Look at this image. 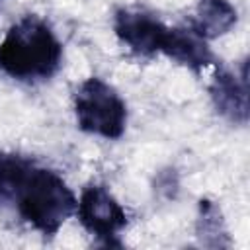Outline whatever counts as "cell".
<instances>
[{
	"instance_id": "10",
	"label": "cell",
	"mask_w": 250,
	"mask_h": 250,
	"mask_svg": "<svg viewBox=\"0 0 250 250\" xmlns=\"http://www.w3.org/2000/svg\"><path fill=\"white\" fill-rule=\"evenodd\" d=\"M31 158L16 152H0V211L10 207L14 186Z\"/></svg>"
},
{
	"instance_id": "8",
	"label": "cell",
	"mask_w": 250,
	"mask_h": 250,
	"mask_svg": "<svg viewBox=\"0 0 250 250\" xmlns=\"http://www.w3.org/2000/svg\"><path fill=\"white\" fill-rule=\"evenodd\" d=\"M236 18V8L229 0H197L195 14L188 20V25L199 37L211 41L230 31Z\"/></svg>"
},
{
	"instance_id": "7",
	"label": "cell",
	"mask_w": 250,
	"mask_h": 250,
	"mask_svg": "<svg viewBox=\"0 0 250 250\" xmlns=\"http://www.w3.org/2000/svg\"><path fill=\"white\" fill-rule=\"evenodd\" d=\"M162 55L188 66L193 72H199L201 68L215 64V55H213L211 47L188 23L178 25V27H170L168 43H166Z\"/></svg>"
},
{
	"instance_id": "4",
	"label": "cell",
	"mask_w": 250,
	"mask_h": 250,
	"mask_svg": "<svg viewBox=\"0 0 250 250\" xmlns=\"http://www.w3.org/2000/svg\"><path fill=\"white\" fill-rule=\"evenodd\" d=\"M80 225L104 246H121L119 232L127 227V213L104 184H88L76 201Z\"/></svg>"
},
{
	"instance_id": "1",
	"label": "cell",
	"mask_w": 250,
	"mask_h": 250,
	"mask_svg": "<svg viewBox=\"0 0 250 250\" xmlns=\"http://www.w3.org/2000/svg\"><path fill=\"white\" fill-rule=\"evenodd\" d=\"M76 195L57 170L29 160L14 186L10 207L31 229L45 238H53L76 211Z\"/></svg>"
},
{
	"instance_id": "6",
	"label": "cell",
	"mask_w": 250,
	"mask_h": 250,
	"mask_svg": "<svg viewBox=\"0 0 250 250\" xmlns=\"http://www.w3.org/2000/svg\"><path fill=\"white\" fill-rule=\"evenodd\" d=\"M209 98L219 115L230 123L246 125L248 123V72L246 61L240 64V72L229 68H217L211 84Z\"/></svg>"
},
{
	"instance_id": "5",
	"label": "cell",
	"mask_w": 250,
	"mask_h": 250,
	"mask_svg": "<svg viewBox=\"0 0 250 250\" xmlns=\"http://www.w3.org/2000/svg\"><path fill=\"white\" fill-rule=\"evenodd\" d=\"M113 31L117 39L139 57H152L162 53L170 35V27L156 16L131 8H119L115 12Z\"/></svg>"
},
{
	"instance_id": "2",
	"label": "cell",
	"mask_w": 250,
	"mask_h": 250,
	"mask_svg": "<svg viewBox=\"0 0 250 250\" xmlns=\"http://www.w3.org/2000/svg\"><path fill=\"white\" fill-rule=\"evenodd\" d=\"M62 61V45L53 27L35 14H25L0 41V70L20 82L51 78Z\"/></svg>"
},
{
	"instance_id": "11",
	"label": "cell",
	"mask_w": 250,
	"mask_h": 250,
	"mask_svg": "<svg viewBox=\"0 0 250 250\" xmlns=\"http://www.w3.org/2000/svg\"><path fill=\"white\" fill-rule=\"evenodd\" d=\"M0 2H2V0H0Z\"/></svg>"
},
{
	"instance_id": "3",
	"label": "cell",
	"mask_w": 250,
	"mask_h": 250,
	"mask_svg": "<svg viewBox=\"0 0 250 250\" xmlns=\"http://www.w3.org/2000/svg\"><path fill=\"white\" fill-rule=\"evenodd\" d=\"M74 115L80 131L104 139H119L127 125V105L113 86L90 76L74 92Z\"/></svg>"
},
{
	"instance_id": "9",
	"label": "cell",
	"mask_w": 250,
	"mask_h": 250,
	"mask_svg": "<svg viewBox=\"0 0 250 250\" xmlns=\"http://www.w3.org/2000/svg\"><path fill=\"white\" fill-rule=\"evenodd\" d=\"M197 236L201 244L221 248V246H230V240L227 236L225 221L221 215V209L209 201L201 199L199 201V217H197Z\"/></svg>"
}]
</instances>
